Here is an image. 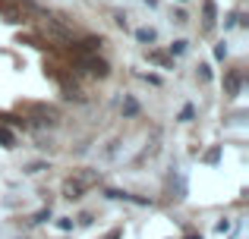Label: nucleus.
Listing matches in <instances>:
<instances>
[{
  "mask_svg": "<svg viewBox=\"0 0 249 239\" xmlns=\"http://www.w3.org/2000/svg\"><path fill=\"white\" fill-rule=\"evenodd\" d=\"M82 66H85V73H91L95 79H107L110 76L107 60H101V57H82Z\"/></svg>",
  "mask_w": 249,
  "mask_h": 239,
  "instance_id": "1",
  "label": "nucleus"
},
{
  "mask_svg": "<svg viewBox=\"0 0 249 239\" xmlns=\"http://www.w3.org/2000/svg\"><path fill=\"white\" fill-rule=\"evenodd\" d=\"M224 88H227V95H231V98H237V95L243 92V73H240V69L227 73V79H224Z\"/></svg>",
  "mask_w": 249,
  "mask_h": 239,
  "instance_id": "2",
  "label": "nucleus"
},
{
  "mask_svg": "<svg viewBox=\"0 0 249 239\" xmlns=\"http://www.w3.org/2000/svg\"><path fill=\"white\" fill-rule=\"evenodd\" d=\"M82 192H85V186H82L76 176L63 183V198H70V202H79V198H82Z\"/></svg>",
  "mask_w": 249,
  "mask_h": 239,
  "instance_id": "3",
  "label": "nucleus"
},
{
  "mask_svg": "<svg viewBox=\"0 0 249 239\" xmlns=\"http://www.w3.org/2000/svg\"><path fill=\"white\" fill-rule=\"evenodd\" d=\"M202 13H205V32H212L214 22H218V6H214V0H205Z\"/></svg>",
  "mask_w": 249,
  "mask_h": 239,
  "instance_id": "4",
  "label": "nucleus"
},
{
  "mask_svg": "<svg viewBox=\"0 0 249 239\" xmlns=\"http://www.w3.org/2000/svg\"><path fill=\"white\" fill-rule=\"evenodd\" d=\"M136 41L139 44H155L158 41V32L148 29V25H142V29H136Z\"/></svg>",
  "mask_w": 249,
  "mask_h": 239,
  "instance_id": "5",
  "label": "nucleus"
},
{
  "mask_svg": "<svg viewBox=\"0 0 249 239\" xmlns=\"http://www.w3.org/2000/svg\"><path fill=\"white\" fill-rule=\"evenodd\" d=\"M0 145L3 148H16V135H13L6 126H0Z\"/></svg>",
  "mask_w": 249,
  "mask_h": 239,
  "instance_id": "6",
  "label": "nucleus"
},
{
  "mask_svg": "<svg viewBox=\"0 0 249 239\" xmlns=\"http://www.w3.org/2000/svg\"><path fill=\"white\" fill-rule=\"evenodd\" d=\"M148 60H155V63H161V66H174V57H167V54H161V50H152V54H148Z\"/></svg>",
  "mask_w": 249,
  "mask_h": 239,
  "instance_id": "7",
  "label": "nucleus"
},
{
  "mask_svg": "<svg viewBox=\"0 0 249 239\" xmlns=\"http://www.w3.org/2000/svg\"><path fill=\"white\" fill-rule=\"evenodd\" d=\"M123 113H126V117H136V113H139V104H136L133 98H126L123 101Z\"/></svg>",
  "mask_w": 249,
  "mask_h": 239,
  "instance_id": "8",
  "label": "nucleus"
},
{
  "mask_svg": "<svg viewBox=\"0 0 249 239\" xmlns=\"http://www.w3.org/2000/svg\"><path fill=\"white\" fill-rule=\"evenodd\" d=\"M186 44H189V41H183V38H180V41H174V44H170V57L186 54Z\"/></svg>",
  "mask_w": 249,
  "mask_h": 239,
  "instance_id": "9",
  "label": "nucleus"
},
{
  "mask_svg": "<svg viewBox=\"0 0 249 239\" xmlns=\"http://www.w3.org/2000/svg\"><path fill=\"white\" fill-rule=\"evenodd\" d=\"M199 82H212V69H208V63H199Z\"/></svg>",
  "mask_w": 249,
  "mask_h": 239,
  "instance_id": "10",
  "label": "nucleus"
},
{
  "mask_svg": "<svg viewBox=\"0 0 249 239\" xmlns=\"http://www.w3.org/2000/svg\"><path fill=\"white\" fill-rule=\"evenodd\" d=\"M44 221H51V208H41L35 217H32V223H44Z\"/></svg>",
  "mask_w": 249,
  "mask_h": 239,
  "instance_id": "11",
  "label": "nucleus"
},
{
  "mask_svg": "<svg viewBox=\"0 0 249 239\" xmlns=\"http://www.w3.org/2000/svg\"><path fill=\"white\" fill-rule=\"evenodd\" d=\"M227 57V44L221 41V44H214V60H224Z\"/></svg>",
  "mask_w": 249,
  "mask_h": 239,
  "instance_id": "12",
  "label": "nucleus"
},
{
  "mask_svg": "<svg viewBox=\"0 0 249 239\" xmlns=\"http://www.w3.org/2000/svg\"><path fill=\"white\" fill-rule=\"evenodd\" d=\"M57 227H60V230H73V221H70V217H60V221H57Z\"/></svg>",
  "mask_w": 249,
  "mask_h": 239,
  "instance_id": "13",
  "label": "nucleus"
},
{
  "mask_svg": "<svg viewBox=\"0 0 249 239\" xmlns=\"http://www.w3.org/2000/svg\"><path fill=\"white\" fill-rule=\"evenodd\" d=\"M180 120H183V123L193 120V107H183V111H180Z\"/></svg>",
  "mask_w": 249,
  "mask_h": 239,
  "instance_id": "14",
  "label": "nucleus"
},
{
  "mask_svg": "<svg viewBox=\"0 0 249 239\" xmlns=\"http://www.w3.org/2000/svg\"><path fill=\"white\" fill-rule=\"evenodd\" d=\"M174 22H180V25H183V22H186V13L177 10V13H174Z\"/></svg>",
  "mask_w": 249,
  "mask_h": 239,
  "instance_id": "15",
  "label": "nucleus"
},
{
  "mask_svg": "<svg viewBox=\"0 0 249 239\" xmlns=\"http://www.w3.org/2000/svg\"><path fill=\"white\" fill-rule=\"evenodd\" d=\"M38 170H44V164H29L25 167V173H38Z\"/></svg>",
  "mask_w": 249,
  "mask_h": 239,
  "instance_id": "16",
  "label": "nucleus"
},
{
  "mask_svg": "<svg viewBox=\"0 0 249 239\" xmlns=\"http://www.w3.org/2000/svg\"><path fill=\"white\" fill-rule=\"evenodd\" d=\"M186 239H202V236H196V233H189V236H186Z\"/></svg>",
  "mask_w": 249,
  "mask_h": 239,
  "instance_id": "17",
  "label": "nucleus"
},
{
  "mask_svg": "<svg viewBox=\"0 0 249 239\" xmlns=\"http://www.w3.org/2000/svg\"><path fill=\"white\" fill-rule=\"evenodd\" d=\"M180 3H186V0H180Z\"/></svg>",
  "mask_w": 249,
  "mask_h": 239,
  "instance_id": "18",
  "label": "nucleus"
}]
</instances>
